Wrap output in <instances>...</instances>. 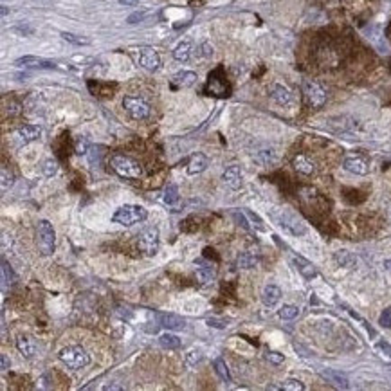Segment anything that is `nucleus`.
<instances>
[{"instance_id":"nucleus-47","label":"nucleus","mask_w":391,"mask_h":391,"mask_svg":"<svg viewBox=\"0 0 391 391\" xmlns=\"http://www.w3.org/2000/svg\"><path fill=\"white\" fill-rule=\"evenodd\" d=\"M207 325L214 326V328H225V326H227V321H218V319H214V318H209L207 319Z\"/></svg>"},{"instance_id":"nucleus-41","label":"nucleus","mask_w":391,"mask_h":391,"mask_svg":"<svg viewBox=\"0 0 391 391\" xmlns=\"http://www.w3.org/2000/svg\"><path fill=\"white\" fill-rule=\"evenodd\" d=\"M245 214H247V218L252 222V225H255L256 229H260V231H265V225H263L262 218H260L258 214L252 213V211H245Z\"/></svg>"},{"instance_id":"nucleus-26","label":"nucleus","mask_w":391,"mask_h":391,"mask_svg":"<svg viewBox=\"0 0 391 391\" xmlns=\"http://www.w3.org/2000/svg\"><path fill=\"white\" fill-rule=\"evenodd\" d=\"M237 265L240 269H255L258 265V258L255 255H251V252H242L237 258Z\"/></svg>"},{"instance_id":"nucleus-45","label":"nucleus","mask_w":391,"mask_h":391,"mask_svg":"<svg viewBox=\"0 0 391 391\" xmlns=\"http://www.w3.org/2000/svg\"><path fill=\"white\" fill-rule=\"evenodd\" d=\"M232 218H234V220L238 222V225H242L244 229L251 231V225H249V222H247V218H245L244 213H240V211H234V213H232Z\"/></svg>"},{"instance_id":"nucleus-16","label":"nucleus","mask_w":391,"mask_h":391,"mask_svg":"<svg viewBox=\"0 0 391 391\" xmlns=\"http://www.w3.org/2000/svg\"><path fill=\"white\" fill-rule=\"evenodd\" d=\"M207 164H209V161H207V157L204 153L191 155V157H189V161H188V173L189 175L202 173V171L207 168Z\"/></svg>"},{"instance_id":"nucleus-12","label":"nucleus","mask_w":391,"mask_h":391,"mask_svg":"<svg viewBox=\"0 0 391 391\" xmlns=\"http://www.w3.org/2000/svg\"><path fill=\"white\" fill-rule=\"evenodd\" d=\"M270 96H272V100L276 101L278 105H281V107H288V105L292 103V100H294L290 90H288L285 85H280V83H276V85L272 87Z\"/></svg>"},{"instance_id":"nucleus-27","label":"nucleus","mask_w":391,"mask_h":391,"mask_svg":"<svg viewBox=\"0 0 391 391\" xmlns=\"http://www.w3.org/2000/svg\"><path fill=\"white\" fill-rule=\"evenodd\" d=\"M213 368H214V372H217V375L220 377L224 382H231V373H229V368H227V364H225V361L224 359H214L213 361Z\"/></svg>"},{"instance_id":"nucleus-24","label":"nucleus","mask_w":391,"mask_h":391,"mask_svg":"<svg viewBox=\"0 0 391 391\" xmlns=\"http://www.w3.org/2000/svg\"><path fill=\"white\" fill-rule=\"evenodd\" d=\"M197 83V74L193 70H181L173 76V85L177 87H191Z\"/></svg>"},{"instance_id":"nucleus-20","label":"nucleus","mask_w":391,"mask_h":391,"mask_svg":"<svg viewBox=\"0 0 391 391\" xmlns=\"http://www.w3.org/2000/svg\"><path fill=\"white\" fill-rule=\"evenodd\" d=\"M294 263L298 267L299 274H301L305 280H312V278L318 276V269L314 267V263H310L308 260L301 258V256H294Z\"/></svg>"},{"instance_id":"nucleus-3","label":"nucleus","mask_w":391,"mask_h":391,"mask_svg":"<svg viewBox=\"0 0 391 391\" xmlns=\"http://www.w3.org/2000/svg\"><path fill=\"white\" fill-rule=\"evenodd\" d=\"M148 218V211L144 209L143 206H132V204H125L121 206L114 214H112V222L114 224H121V225H130L139 224V222L146 220Z\"/></svg>"},{"instance_id":"nucleus-51","label":"nucleus","mask_w":391,"mask_h":391,"mask_svg":"<svg viewBox=\"0 0 391 391\" xmlns=\"http://www.w3.org/2000/svg\"><path fill=\"white\" fill-rule=\"evenodd\" d=\"M384 269H386L387 272L391 274V258H389V260H386V262H384Z\"/></svg>"},{"instance_id":"nucleus-13","label":"nucleus","mask_w":391,"mask_h":391,"mask_svg":"<svg viewBox=\"0 0 391 391\" xmlns=\"http://www.w3.org/2000/svg\"><path fill=\"white\" fill-rule=\"evenodd\" d=\"M195 265H200V267H197V280H199L202 285L211 283V281L214 280V276H217V270H214L213 265H209V263H204L202 260H197Z\"/></svg>"},{"instance_id":"nucleus-48","label":"nucleus","mask_w":391,"mask_h":391,"mask_svg":"<svg viewBox=\"0 0 391 391\" xmlns=\"http://www.w3.org/2000/svg\"><path fill=\"white\" fill-rule=\"evenodd\" d=\"M0 361H2V372H6V369L9 368V359H8V355H2V357H0Z\"/></svg>"},{"instance_id":"nucleus-19","label":"nucleus","mask_w":391,"mask_h":391,"mask_svg":"<svg viewBox=\"0 0 391 391\" xmlns=\"http://www.w3.org/2000/svg\"><path fill=\"white\" fill-rule=\"evenodd\" d=\"M321 375L325 377L330 384H334L336 387H339V389H346L348 387V377L344 375V373L337 372V369H323Z\"/></svg>"},{"instance_id":"nucleus-37","label":"nucleus","mask_w":391,"mask_h":391,"mask_svg":"<svg viewBox=\"0 0 391 391\" xmlns=\"http://www.w3.org/2000/svg\"><path fill=\"white\" fill-rule=\"evenodd\" d=\"M2 272H4V287H6V285H8V283H9V285L15 283L16 278H15V274H13L11 267L8 265V262H6V260H4V262H2Z\"/></svg>"},{"instance_id":"nucleus-39","label":"nucleus","mask_w":391,"mask_h":391,"mask_svg":"<svg viewBox=\"0 0 391 391\" xmlns=\"http://www.w3.org/2000/svg\"><path fill=\"white\" fill-rule=\"evenodd\" d=\"M379 325L382 328H391V306H387L379 318Z\"/></svg>"},{"instance_id":"nucleus-11","label":"nucleus","mask_w":391,"mask_h":391,"mask_svg":"<svg viewBox=\"0 0 391 391\" xmlns=\"http://www.w3.org/2000/svg\"><path fill=\"white\" fill-rule=\"evenodd\" d=\"M343 168L354 175H368L369 171L368 161L362 159V157H346L343 163Z\"/></svg>"},{"instance_id":"nucleus-40","label":"nucleus","mask_w":391,"mask_h":391,"mask_svg":"<svg viewBox=\"0 0 391 391\" xmlns=\"http://www.w3.org/2000/svg\"><path fill=\"white\" fill-rule=\"evenodd\" d=\"M13 179L15 177H13L11 171H8V168L2 166V191H6V189L13 184Z\"/></svg>"},{"instance_id":"nucleus-5","label":"nucleus","mask_w":391,"mask_h":391,"mask_svg":"<svg viewBox=\"0 0 391 391\" xmlns=\"http://www.w3.org/2000/svg\"><path fill=\"white\" fill-rule=\"evenodd\" d=\"M161 245V237L159 229L157 227H148L137 237V247L143 252L144 256H155L159 251Z\"/></svg>"},{"instance_id":"nucleus-21","label":"nucleus","mask_w":391,"mask_h":391,"mask_svg":"<svg viewBox=\"0 0 391 391\" xmlns=\"http://www.w3.org/2000/svg\"><path fill=\"white\" fill-rule=\"evenodd\" d=\"M334 260H336L337 265L343 267V269H354V267L357 265V258H355L350 251H346V249L337 251L336 255H334Z\"/></svg>"},{"instance_id":"nucleus-42","label":"nucleus","mask_w":391,"mask_h":391,"mask_svg":"<svg viewBox=\"0 0 391 391\" xmlns=\"http://www.w3.org/2000/svg\"><path fill=\"white\" fill-rule=\"evenodd\" d=\"M199 56L200 58H211L213 56V45L204 42V44L199 45Z\"/></svg>"},{"instance_id":"nucleus-50","label":"nucleus","mask_w":391,"mask_h":391,"mask_svg":"<svg viewBox=\"0 0 391 391\" xmlns=\"http://www.w3.org/2000/svg\"><path fill=\"white\" fill-rule=\"evenodd\" d=\"M105 389H123V386H118V384H107V386H105Z\"/></svg>"},{"instance_id":"nucleus-38","label":"nucleus","mask_w":391,"mask_h":391,"mask_svg":"<svg viewBox=\"0 0 391 391\" xmlns=\"http://www.w3.org/2000/svg\"><path fill=\"white\" fill-rule=\"evenodd\" d=\"M56 171H58V163L54 159H49L44 163V175L45 177H54Z\"/></svg>"},{"instance_id":"nucleus-49","label":"nucleus","mask_w":391,"mask_h":391,"mask_svg":"<svg viewBox=\"0 0 391 391\" xmlns=\"http://www.w3.org/2000/svg\"><path fill=\"white\" fill-rule=\"evenodd\" d=\"M119 4H123V6H137V4H139V0H119Z\"/></svg>"},{"instance_id":"nucleus-17","label":"nucleus","mask_w":391,"mask_h":391,"mask_svg":"<svg viewBox=\"0 0 391 391\" xmlns=\"http://www.w3.org/2000/svg\"><path fill=\"white\" fill-rule=\"evenodd\" d=\"M16 65L29 67V69H54V67H56L52 62L36 58V56H24V58L16 60Z\"/></svg>"},{"instance_id":"nucleus-25","label":"nucleus","mask_w":391,"mask_h":391,"mask_svg":"<svg viewBox=\"0 0 391 391\" xmlns=\"http://www.w3.org/2000/svg\"><path fill=\"white\" fill-rule=\"evenodd\" d=\"M191 51H193L191 42L184 40V42H181L177 47H175L173 58L177 60V62H189V58H191Z\"/></svg>"},{"instance_id":"nucleus-44","label":"nucleus","mask_w":391,"mask_h":391,"mask_svg":"<svg viewBox=\"0 0 391 391\" xmlns=\"http://www.w3.org/2000/svg\"><path fill=\"white\" fill-rule=\"evenodd\" d=\"M200 359H202V351H200V350H191L188 355H186V362H188V366L197 364Z\"/></svg>"},{"instance_id":"nucleus-43","label":"nucleus","mask_w":391,"mask_h":391,"mask_svg":"<svg viewBox=\"0 0 391 391\" xmlns=\"http://www.w3.org/2000/svg\"><path fill=\"white\" fill-rule=\"evenodd\" d=\"M267 361L269 362H272L274 366H280V364H283L285 362V357L281 354H278V351H267Z\"/></svg>"},{"instance_id":"nucleus-4","label":"nucleus","mask_w":391,"mask_h":391,"mask_svg":"<svg viewBox=\"0 0 391 391\" xmlns=\"http://www.w3.org/2000/svg\"><path fill=\"white\" fill-rule=\"evenodd\" d=\"M58 357H60V361L70 369H82V368H85V366H89V362H90V355L87 354V350L82 346H77V344L60 350Z\"/></svg>"},{"instance_id":"nucleus-6","label":"nucleus","mask_w":391,"mask_h":391,"mask_svg":"<svg viewBox=\"0 0 391 391\" xmlns=\"http://www.w3.org/2000/svg\"><path fill=\"white\" fill-rule=\"evenodd\" d=\"M36 234H38V247H40L42 255H45V256L52 255V252H54L56 232H54V227L51 225V222H47V220L38 222Z\"/></svg>"},{"instance_id":"nucleus-28","label":"nucleus","mask_w":391,"mask_h":391,"mask_svg":"<svg viewBox=\"0 0 391 391\" xmlns=\"http://www.w3.org/2000/svg\"><path fill=\"white\" fill-rule=\"evenodd\" d=\"M278 316L285 321H292L299 316V308L296 305H283L280 310H278Z\"/></svg>"},{"instance_id":"nucleus-8","label":"nucleus","mask_w":391,"mask_h":391,"mask_svg":"<svg viewBox=\"0 0 391 391\" xmlns=\"http://www.w3.org/2000/svg\"><path fill=\"white\" fill-rule=\"evenodd\" d=\"M303 92H305V97L310 107L321 108L326 103V90L318 82H305L303 83Z\"/></svg>"},{"instance_id":"nucleus-33","label":"nucleus","mask_w":391,"mask_h":391,"mask_svg":"<svg viewBox=\"0 0 391 391\" xmlns=\"http://www.w3.org/2000/svg\"><path fill=\"white\" fill-rule=\"evenodd\" d=\"M375 350L384 361L391 362V344H387L386 341H379V343L375 344Z\"/></svg>"},{"instance_id":"nucleus-22","label":"nucleus","mask_w":391,"mask_h":391,"mask_svg":"<svg viewBox=\"0 0 391 391\" xmlns=\"http://www.w3.org/2000/svg\"><path fill=\"white\" fill-rule=\"evenodd\" d=\"M292 164H294V168H296V171H299V173H303V175H312L314 173V163L306 157V155H296L294 157V161H292Z\"/></svg>"},{"instance_id":"nucleus-2","label":"nucleus","mask_w":391,"mask_h":391,"mask_svg":"<svg viewBox=\"0 0 391 391\" xmlns=\"http://www.w3.org/2000/svg\"><path fill=\"white\" fill-rule=\"evenodd\" d=\"M110 166L119 177L125 179H139L143 175V168L137 161H133L132 157L123 153H115L110 157Z\"/></svg>"},{"instance_id":"nucleus-9","label":"nucleus","mask_w":391,"mask_h":391,"mask_svg":"<svg viewBox=\"0 0 391 391\" xmlns=\"http://www.w3.org/2000/svg\"><path fill=\"white\" fill-rule=\"evenodd\" d=\"M139 65L143 67V69L150 70V72H153V70H157L161 67V58L159 54H157V51H153L151 47H143L139 51Z\"/></svg>"},{"instance_id":"nucleus-15","label":"nucleus","mask_w":391,"mask_h":391,"mask_svg":"<svg viewBox=\"0 0 391 391\" xmlns=\"http://www.w3.org/2000/svg\"><path fill=\"white\" fill-rule=\"evenodd\" d=\"M281 299V288L278 285H265L262 292V301L265 306H276Z\"/></svg>"},{"instance_id":"nucleus-7","label":"nucleus","mask_w":391,"mask_h":391,"mask_svg":"<svg viewBox=\"0 0 391 391\" xmlns=\"http://www.w3.org/2000/svg\"><path fill=\"white\" fill-rule=\"evenodd\" d=\"M123 107H125L126 114L132 119H135V121H144V119H148L151 114L150 105L144 100H141V97L125 96L123 97Z\"/></svg>"},{"instance_id":"nucleus-1","label":"nucleus","mask_w":391,"mask_h":391,"mask_svg":"<svg viewBox=\"0 0 391 391\" xmlns=\"http://www.w3.org/2000/svg\"><path fill=\"white\" fill-rule=\"evenodd\" d=\"M272 218L283 231H287L292 237H303L306 232V225L303 224L301 218H299L294 211L287 209V207H278V209H274Z\"/></svg>"},{"instance_id":"nucleus-46","label":"nucleus","mask_w":391,"mask_h":391,"mask_svg":"<svg viewBox=\"0 0 391 391\" xmlns=\"http://www.w3.org/2000/svg\"><path fill=\"white\" fill-rule=\"evenodd\" d=\"M146 18V13L144 11H137V13H132V15L126 18V22L128 24H137V22H141V20H144Z\"/></svg>"},{"instance_id":"nucleus-36","label":"nucleus","mask_w":391,"mask_h":391,"mask_svg":"<svg viewBox=\"0 0 391 391\" xmlns=\"http://www.w3.org/2000/svg\"><path fill=\"white\" fill-rule=\"evenodd\" d=\"M74 151H76L77 155L89 153V143H87L85 137H77L76 143H74Z\"/></svg>"},{"instance_id":"nucleus-31","label":"nucleus","mask_w":391,"mask_h":391,"mask_svg":"<svg viewBox=\"0 0 391 391\" xmlns=\"http://www.w3.org/2000/svg\"><path fill=\"white\" fill-rule=\"evenodd\" d=\"M207 89H209V92L211 94H214V96H220V97H224V96H229V90H225V85L224 83H218V80L217 77H209V83H207Z\"/></svg>"},{"instance_id":"nucleus-35","label":"nucleus","mask_w":391,"mask_h":391,"mask_svg":"<svg viewBox=\"0 0 391 391\" xmlns=\"http://www.w3.org/2000/svg\"><path fill=\"white\" fill-rule=\"evenodd\" d=\"M281 389H287V391H303L305 389V384L298 379H287L283 380L281 384Z\"/></svg>"},{"instance_id":"nucleus-32","label":"nucleus","mask_w":391,"mask_h":391,"mask_svg":"<svg viewBox=\"0 0 391 391\" xmlns=\"http://www.w3.org/2000/svg\"><path fill=\"white\" fill-rule=\"evenodd\" d=\"M179 202V188L175 184H168L164 189V204L168 206H175Z\"/></svg>"},{"instance_id":"nucleus-34","label":"nucleus","mask_w":391,"mask_h":391,"mask_svg":"<svg viewBox=\"0 0 391 391\" xmlns=\"http://www.w3.org/2000/svg\"><path fill=\"white\" fill-rule=\"evenodd\" d=\"M62 38L65 42L72 45H89L90 40L89 38H83V36H77V34H72V33H62Z\"/></svg>"},{"instance_id":"nucleus-30","label":"nucleus","mask_w":391,"mask_h":391,"mask_svg":"<svg viewBox=\"0 0 391 391\" xmlns=\"http://www.w3.org/2000/svg\"><path fill=\"white\" fill-rule=\"evenodd\" d=\"M368 38L373 42V45H375V47L379 49V52H382V54H387V52H389V47H387L386 40H384L382 34H380L379 31H373V33H368Z\"/></svg>"},{"instance_id":"nucleus-23","label":"nucleus","mask_w":391,"mask_h":391,"mask_svg":"<svg viewBox=\"0 0 391 391\" xmlns=\"http://www.w3.org/2000/svg\"><path fill=\"white\" fill-rule=\"evenodd\" d=\"M16 348H18V351L24 355V357L31 359L34 355V351H36V344H34V341L31 339V337L27 336H20L18 339H16Z\"/></svg>"},{"instance_id":"nucleus-18","label":"nucleus","mask_w":391,"mask_h":391,"mask_svg":"<svg viewBox=\"0 0 391 391\" xmlns=\"http://www.w3.org/2000/svg\"><path fill=\"white\" fill-rule=\"evenodd\" d=\"M18 139L20 143L27 144V143H33V141H36L38 137L42 135V128L36 125H24L22 128H18Z\"/></svg>"},{"instance_id":"nucleus-14","label":"nucleus","mask_w":391,"mask_h":391,"mask_svg":"<svg viewBox=\"0 0 391 391\" xmlns=\"http://www.w3.org/2000/svg\"><path fill=\"white\" fill-rule=\"evenodd\" d=\"M157 318H159L161 326L168 330H182L186 326V319L177 314H159Z\"/></svg>"},{"instance_id":"nucleus-29","label":"nucleus","mask_w":391,"mask_h":391,"mask_svg":"<svg viewBox=\"0 0 391 391\" xmlns=\"http://www.w3.org/2000/svg\"><path fill=\"white\" fill-rule=\"evenodd\" d=\"M159 343L163 344L164 348H168V350H177V348H181V339H179L177 336H173V334H163V336L159 337Z\"/></svg>"},{"instance_id":"nucleus-10","label":"nucleus","mask_w":391,"mask_h":391,"mask_svg":"<svg viewBox=\"0 0 391 391\" xmlns=\"http://www.w3.org/2000/svg\"><path fill=\"white\" fill-rule=\"evenodd\" d=\"M222 181L225 186H229L231 189H240L244 184V173H242L240 166H229L227 170L222 175Z\"/></svg>"}]
</instances>
